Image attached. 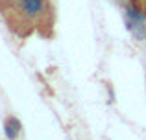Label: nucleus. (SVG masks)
Returning <instances> with one entry per match:
<instances>
[{"mask_svg":"<svg viewBox=\"0 0 146 140\" xmlns=\"http://www.w3.org/2000/svg\"><path fill=\"white\" fill-rule=\"evenodd\" d=\"M19 4H21L22 13L30 18L39 17L44 9V0H19Z\"/></svg>","mask_w":146,"mask_h":140,"instance_id":"f257e3e1","label":"nucleus"},{"mask_svg":"<svg viewBox=\"0 0 146 140\" xmlns=\"http://www.w3.org/2000/svg\"><path fill=\"white\" fill-rule=\"evenodd\" d=\"M4 133H6L7 140H17V137H19V131L13 127V124L9 120H6V124H4Z\"/></svg>","mask_w":146,"mask_h":140,"instance_id":"f03ea898","label":"nucleus"}]
</instances>
